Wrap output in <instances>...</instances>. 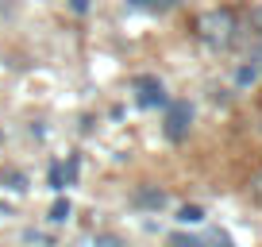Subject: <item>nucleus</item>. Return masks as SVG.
I'll return each mask as SVG.
<instances>
[{
  "instance_id": "f257e3e1",
  "label": "nucleus",
  "mask_w": 262,
  "mask_h": 247,
  "mask_svg": "<svg viewBox=\"0 0 262 247\" xmlns=\"http://www.w3.org/2000/svg\"><path fill=\"white\" fill-rule=\"evenodd\" d=\"M196 35H201L212 50H228L231 43H235V35H239L235 12H231V8H212V12H205V16L196 19Z\"/></svg>"
},
{
  "instance_id": "20e7f679",
  "label": "nucleus",
  "mask_w": 262,
  "mask_h": 247,
  "mask_svg": "<svg viewBox=\"0 0 262 247\" xmlns=\"http://www.w3.org/2000/svg\"><path fill=\"white\" fill-rule=\"evenodd\" d=\"M131 201H135V209H147V213H158V209L170 205L166 190H158V186H139V190L131 193Z\"/></svg>"
},
{
  "instance_id": "f8f14e48",
  "label": "nucleus",
  "mask_w": 262,
  "mask_h": 247,
  "mask_svg": "<svg viewBox=\"0 0 262 247\" xmlns=\"http://www.w3.org/2000/svg\"><path fill=\"white\" fill-rule=\"evenodd\" d=\"M47 181H50V190H66V166H50L47 170Z\"/></svg>"
},
{
  "instance_id": "1a4fd4ad",
  "label": "nucleus",
  "mask_w": 262,
  "mask_h": 247,
  "mask_svg": "<svg viewBox=\"0 0 262 247\" xmlns=\"http://www.w3.org/2000/svg\"><path fill=\"white\" fill-rule=\"evenodd\" d=\"M47 220H50V224H62V220H70V201H66V197H58L54 205H50Z\"/></svg>"
},
{
  "instance_id": "4468645a",
  "label": "nucleus",
  "mask_w": 262,
  "mask_h": 247,
  "mask_svg": "<svg viewBox=\"0 0 262 247\" xmlns=\"http://www.w3.org/2000/svg\"><path fill=\"white\" fill-rule=\"evenodd\" d=\"M27 243H39V247H54V239H47L42 232H27Z\"/></svg>"
},
{
  "instance_id": "f03ea898",
  "label": "nucleus",
  "mask_w": 262,
  "mask_h": 247,
  "mask_svg": "<svg viewBox=\"0 0 262 247\" xmlns=\"http://www.w3.org/2000/svg\"><path fill=\"white\" fill-rule=\"evenodd\" d=\"M193 128V105L189 100H173L170 112H166V139L170 143H181Z\"/></svg>"
},
{
  "instance_id": "2eb2a0df",
  "label": "nucleus",
  "mask_w": 262,
  "mask_h": 247,
  "mask_svg": "<svg viewBox=\"0 0 262 247\" xmlns=\"http://www.w3.org/2000/svg\"><path fill=\"white\" fill-rule=\"evenodd\" d=\"M93 247H123V243L116 236H97V239H93Z\"/></svg>"
},
{
  "instance_id": "9d476101",
  "label": "nucleus",
  "mask_w": 262,
  "mask_h": 247,
  "mask_svg": "<svg viewBox=\"0 0 262 247\" xmlns=\"http://www.w3.org/2000/svg\"><path fill=\"white\" fill-rule=\"evenodd\" d=\"M178 220L181 224H201V220H205V209H201V205H181L178 209Z\"/></svg>"
},
{
  "instance_id": "9b49d317",
  "label": "nucleus",
  "mask_w": 262,
  "mask_h": 247,
  "mask_svg": "<svg viewBox=\"0 0 262 247\" xmlns=\"http://www.w3.org/2000/svg\"><path fill=\"white\" fill-rule=\"evenodd\" d=\"M258 77H262V74H258V70L251 66V62H243V66L235 70V85H254Z\"/></svg>"
},
{
  "instance_id": "ddd939ff",
  "label": "nucleus",
  "mask_w": 262,
  "mask_h": 247,
  "mask_svg": "<svg viewBox=\"0 0 262 247\" xmlns=\"http://www.w3.org/2000/svg\"><path fill=\"white\" fill-rule=\"evenodd\" d=\"M247 193H251V197L262 205V170H258V174H251V181H247Z\"/></svg>"
},
{
  "instance_id": "6e6552de",
  "label": "nucleus",
  "mask_w": 262,
  "mask_h": 247,
  "mask_svg": "<svg viewBox=\"0 0 262 247\" xmlns=\"http://www.w3.org/2000/svg\"><path fill=\"white\" fill-rule=\"evenodd\" d=\"M131 8H147V12H170L178 0H127Z\"/></svg>"
},
{
  "instance_id": "0eeeda50",
  "label": "nucleus",
  "mask_w": 262,
  "mask_h": 247,
  "mask_svg": "<svg viewBox=\"0 0 262 247\" xmlns=\"http://www.w3.org/2000/svg\"><path fill=\"white\" fill-rule=\"evenodd\" d=\"M247 31H251V47H254V43H262V4H258V8H251V16H247Z\"/></svg>"
},
{
  "instance_id": "39448f33",
  "label": "nucleus",
  "mask_w": 262,
  "mask_h": 247,
  "mask_svg": "<svg viewBox=\"0 0 262 247\" xmlns=\"http://www.w3.org/2000/svg\"><path fill=\"white\" fill-rule=\"evenodd\" d=\"M0 186H4V190H12V193H24V190H27V174L16 170V166H4V170H0Z\"/></svg>"
},
{
  "instance_id": "423d86ee",
  "label": "nucleus",
  "mask_w": 262,
  "mask_h": 247,
  "mask_svg": "<svg viewBox=\"0 0 262 247\" xmlns=\"http://www.w3.org/2000/svg\"><path fill=\"white\" fill-rule=\"evenodd\" d=\"M170 247H212L205 236H189V232H173L170 236Z\"/></svg>"
},
{
  "instance_id": "dca6fc26",
  "label": "nucleus",
  "mask_w": 262,
  "mask_h": 247,
  "mask_svg": "<svg viewBox=\"0 0 262 247\" xmlns=\"http://www.w3.org/2000/svg\"><path fill=\"white\" fill-rule=\"evenodd\" d=\"M70 12H77V16H85V12H89V0H70Z\"/></svg>"
},
{
  "instance_id": "7ed1b4c3",
  "label": "nucleus",
  "mask_w": 262,
  "mask_h": 247,
  "mask_svg": "<svg viewBox=\"0 0 262 247\" xmlns=\"http://www.w3.org/2000/svg\"><path fill=\"white\" fill-rule=\"evenodd\" d=\"M135 100H139L143 108H155V105H166V89L158 77H139L135 81Z\"/></svg>"
}]
</instances>
